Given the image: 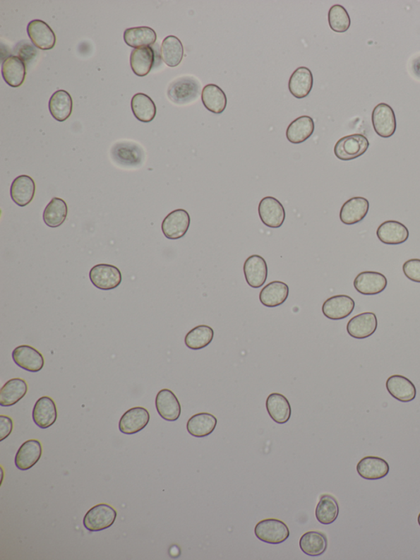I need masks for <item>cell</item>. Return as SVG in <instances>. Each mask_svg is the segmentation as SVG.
Returning a JSON list of instances; mask_svg holds the SVG:
<instances>
[{
  "label": "cell",
  "mask_w": 420,
  "mask_h": 560,
  "mask_svg": "<svg viewBox=\"0 0 420 560\" xmlns=\"http://www.w3.org/2000/svg\"><path fill=\"white\" fill-rule=\"evenodd\" d=\"M387 390L397 400L403 403L412 402L416 397V388L408 378L394 375L386 382Z\"/></svg>",
  "instance_id": "603a6c76"
},
{
  "label": "cell",
  "mask_w": 420,
  "mask_h": 560,
  "mask_svg": "<svg viewBox=\"0 0 420 560\" xmlns=\"http://www.w3.org/2000/svg\"><path fill=\"white\" fill-rule=\"evenodd\" d=\"M37 54V49L32 47L27 42L26 44L22 45L21 48H20V52H18L19 58L21 59L23 61H30L35 55Z\"/></svg>",
  "instance_id": "f6af8a7d"
},
{
  "label": "cell",
  "mask_w": 420,
  "mask_h": 560,
  "mask_svg": "<svg viewBox=\"0 0 420 560\" xmlns=\"http://www.w3.org/2000/svg\"><path fill=\"white\" fill-rule=\"evenodd\" d=\"M372 123L374 131L381 138H390L396 132V116L390 106L385 103L379 104L374 108Z\"/></svg>",
  "instance_id": "9c48e42d"
},
{
  "label": "cell",
  "mask_w": 420,
  "mask_h": 560,
  "mask_svg": "<svg viewBox=\"0 0 420 560\" xmlns=\"http://www.w3.org/2000/svg\"><path fill=\"white\" fill-rule=\"evenodd\" d=\"M184 56V48L175 35H169L162 42L161 58L169 67L179 66Z\"/></svg>",
  "instance_id": "e575fe53"
},
{
  "label": "cell",
  "mask_w": 420,
  "mask_h": 560,
  "mask_svg": "<svg viewBox=\"0 0 420 560\" xmlns=\"http://www.w3.org/2000/svg\"><path fill=\"white\" fill-rule=\"evenodd\" d=\"M68 205L63 199L54 198L44 210L43 220L50 228H57L68 216Z\"/></svg>",
  "instance_id": "ab89813d"
},
{
  "label": "cell",
  "mask_w": 420,
  "mask_h": 560,
  "mask_svg": "<svg viewBox=\"0 0 420 560\" xmlns=\"http://www.w3.org/2000/svg\"><path fill=\"white\" fill-rule=\"evenodd\" d=\"M42 446L37 440L24 442L15 456V465L21 471H28L37 464L42 455Z\"/></svg>",
  "instance_id": "ffe728a7"
},
{
  "label": "cell",
  "mask_w": 420,
  "mask_h": 560,
  "mask_svg": "<svg viewBox=\"0 0 420 560\" xmlns=\"http://www.w3.org/2000/svg\"><path fill=\"white\" fill-rule=\"evenodd\" d=\"M259 215L262 223L272 229H278L284 223L286 212L277 199L266 196L260 201Z\"/></svg>",
  "instance_id": "ba28073f"
},
{
  "label": "cell",
  "mask_w": 420,
  "mask_h": 560,
  "mask_svg": "<svg viewBox=\"0 0 420 560\" xmlns=\"http://www.w3.org/2000/svg\"><path fill=\"white\" fill-rule=\"evenodd\" d=\"M155 53L150 47L135 49L131 54L130 64L133 73L138 77H145L153 68Z\"/></svg>",
  "instance_id": "d590c367"
},
{
  "label": "cell",
  "mask_w": 420,
  "mask_h": 560,
  "mask_svg": "<svg viewBox=\"0 0 420 560\" xmlns=\"http://www.w3.org/2000/svg\"><path fill=\"white\" fill-rule=\"evenodd\" d=\"M73 102L70 94L64 90H59L50 97L49 112L59 122L67 120L73 112Z\"/></svg>",
  "instance_id": "1f68e13d"
},
{
  "label": "cell",
  "mask_w": 420,
  "mask_h": 560,
  "mask_svg": "<svg viewBox=\"0 0 420 560\" xmlns=\"http://www.w3.org/2000/svg\"><path fill=\"white\" fill-rule=\"evenodd\" d=\"M369 141L362 134L346 136L334 146L336 157L343 161L355 160L366 153Z\"/></svg>",
  "instance_id": "3957f363"
},
{
  "label": "cell",
  "mask_w": 420,
  "mask_h": 560,
  "mask_svg": "<svg viewBox=\"0 0 420 560\" xmlns=\"http://www.w3.org/2000/svg\"><path fill=\"white\" fill-rule=\"evenodd\" d=\"M403 272L409 280L420 282V259H411L404 262Z\"/></svg>",
  "instance_id": "7bdbcfd3"
},
{
  "label": "cell",
  "mask_w": 420,
  "mask_h": 560,
  "mask_svg": "<svg viewBox=\"0 0 420 560\" xmlns=\"http://www.w3.org/2000/svg\"><path fill=\"white\" fill-rule=\"evenodd\" d=\"M117 511L107 504H99L85 513L83 525L90 532H100L112 527Z\"/></svg>",
  "instance_id": "7a4b0ae2"
},
{
  "label": "cell",
  "mask_w": 420,
  "mask_h": 560,
  "mask_svg": "<svg viewBox=\"0 0 420 560\" xmlns=\"http://www.w3.org/2000/svg\"><path fill=\"white\" fill-rule=\"evenodd\" d=\"M131 106L135 117L140 122L150 123L155 118L156 106L148 95L136 94L131 99Z\"/></svg>",
  "instance_id": "74e56055"
},
{
  "label": "cell",
  "mask_w": 420,
  "mask_h": 560,
  "mask_svg": "<svg viewBox=\"0 0 420 560\" xmlns=\"http://www.w3.org/2000/svg\"><path fill=\"white\" fill-rule=\"evenodd\" d=\"M377 236L384 244L399 245L407 241L409 230L401 222L388 220L378 227Z\"/></svg>",
  "instance_id": "7402d4cb"
},
{
  "label": "cell",
  "mask_w": 420,
  "mask_h": 560,
  "mask_svg": "<svg viewBox=\"0 0 420 560\" xmlns=\"http://www.w3.org/2000/svg\"><path fill=\"white\" fill-rule=\"evenodd\" d=\"M356 304L351 297L347 295H336L330 297L323 304L322 311L328 319L339 321L345 319L350 316Z\"/></svg>",
  "instance_id": "7c38bea8"
},
{
  "label": "cell",
  "mask_w": 420,
  "mask_h": 560,
  "mask_svg": "<svg viewBox=\"0 0 420 560\" xmlns=\"http://www.w3.org/2000/svg\"><path fill=\"white\" fill-rule=\"evenodd\" d=\"M201 100L205 107L212 113L220 114L226 109L227 95L219 85L215 84L205 85L202 90Z\"/></svg>",
  "instance_id": "d6a6232c"
},
{
  "label": "cell",
  "mask_w": 420,
  "mask_h": 560,
  "mask_svg": "<svg viewBox=\"0 0 420 560\" xmlns=\"http://www.w3.org/2000/svg\"><path fill=\"white\" fill-rule=\"evenodd\" d=\"M26 64L17 56H9L2 64L3 78L10 87L19 88L26 78Z\"/></svg>",
  "instance_id": "83f0119b"
},
{
  "label": "cell",
  "mask_w": 420,
  "mask_h": 560,
  "mask_svg": "<svg viewBox=\"0 0 420 560\" xmlns=\"http://www.w3.org/2000/svg\"><path fill=\"white\" fill-rule=\"evenodd\" d=\"M388 280L385 276L376 271H364L354 280L356 290L363 295H377L385 290Z\"/></svg>",
  "instance_id": "8fae6325"
},
{
  "label": "cell",
  "mask_w": 420,
  "mask_h": 560,
  "mask_svg": "<svg viewBox=\"0 0 420 560\" xmlns=\"http://www.w3.org/2000/svg\"><path fill=\"white\" fill-rule=\"evenodd\" d=\"M315 132V122L310 116H301L288 126L287 138L293 144L305 143Z\"/></svg>",
  "instance_id": "f1b7e54d"
},
{
  "label": "cell",
  "mask_w": 420,
  "mask_h": 560,
  "mask_svg": "<svg viewBox=\"0 0 420 560\" xmlns=\"http://www.w3.org/2000/svg\"><path fill=\"white\" fill-rule=\"evenodd\" d=\"M13 362L30 372H39L44 365V357L38 350L29 345H21L13 351Z\"/></svg>",
  "instance_id": "4fadbf2b"
},
{
  "label": "cell",
  "mask_w": 420,
  "mask_h": 560,
  "mask_svg": "<svg viewBox=\"0 0 420 560\" xmlns=\"http://www.w3.org/2000/svg\"><path fill=\"white\" fill-rule=\"evenodd\" d=\"M150 419V413L145 407L131 408L121 416L119 425V431L125 435H134L143 431L148 425Z\"/></svg>",
  "instance_id": "30bf717a"
},
{
  "label": "cell",
  "mask_w": 420,
  "mask_h": 560,
  "mask_svg": "<svg viewBox=\"0 0 420 560\" xmlns=\"http://www.w3.org/2000/svg\"><path fill=\"white\" fill-rule=\"evenodd\" d=\"M28 33L35 47L52 49L56 44V35L49 25L42 20H33L28 26Z\"/></svg>",
  "instance_id": "2e32d148"
},
{
  "label": "cell",
  "mask_w": 420,
  "mask_h": 560,
  "mask_svg": "<svg viewBox=\"0 0 420 560\" xmlns=\"http://www.w3.org/2000/svg\"><path fill=\"white\" fill-rule=\"evenodd\" d=\"M339 514V504L335 497L331 494H323L317 504L316 516L318 523L330 525L337 520Z\"/></svg>",
  "instance_id": "f35d334b"
},
{
  "label": "cell",
  "mask_w": 420,
  "mask_h": 560,
  "mask_svg": "<svg viewBox=\"0 0 420 560\" xmlns=\"http://www.w3.org/2000/svg\"><path fill=\"white\" fill-rule=\"evenodd\" d=\"M289 295V287L285 282L272 281L263 287L260 294V300L267 307H276L287 301Z\"/></svg>",
  "instance_id": "f546056e"
},
{
  "label": "cell",
  "mask_w": 420,
  "mask_h": 560,
  "mask_svg": "<svg viewBox=\"0 0 420 560\" xmlns=\"http://www.w3.org/2000/svg\"><path fill=\"white\" fill-rule=\"evenodd\" d=\"M111 153L116 163L126 167H138L143 164L145 157L143 149L131 141L116 143Z\"/></svg>",
  "instance_id": "5b68a950"
},
{
  "label": "cell",
  "mask_w": 420,
  "mask_h": 560,
  "mask_svg": "<svg viewBox=\"0 0 420 560\" xmlns=\"http://www.w3.org/2000/svg\"><path fill=\"white\" fill-rule=\"evenodd\" d=\"M418 523L419 525L420 526V513L419 514V517H418Z\"/></svg>",
  "instance_id": "7dc6e473"
},
{
  "label": "cell",
  "mask_w": 420,
  "mask_h": 560,
  "mask_svg": "<svg viewBox=\"0 0 420 560\" xmlns=\"http://www.w3.org/2000/svg\"><path fill=\"white\" fill-rule=\"evenodd\" d=\"M215 331L208 326H198L187 333L185 344L188 349L200 350L209 346L214 339Z\"/></svg>",
  "instance_id": "60d3db41"
},
{
  "label": "cell",
  "mask_w": 420,
  "mask_h": 560,
  "mask_svg": "<svg viewBox=\"0 0 420 560\" xmlns=\"http://www.w3.org/2000/svg\"><path fill=\"white\" fill-rule=\"evenodd\" d=\"M33 421L37 427L47 429L57 421V407L52 398L44 396L35 403L32 411Z\"/></svg>",
  "instance_id": "ac0fdd59"
},
{
  "label": "cell",
  "mask_w": 420,
  "mask_h": 560,
  "mask_svg": "<svg viewBox=\"0 0 420 560\" xmlns=\"http://www.w3.org/2000/svg\"><path fill=\"white\" fill-rule=\"evenodd\" d=\"M28 391V383L21 378L8 381L0 390V405L11 407L16 405L27 395Z\"/></svg>",
  "instance_id": "484cf974"
},
{
  "label": "cell",
  "mask_w": 420,
  "mask_h": 560,
  "mask_svg": "<svg viewBox=\"0 0 420 560\" xmlns=\"http://www.w3.org/2000/svg\"><path fill=\"white\" fill-rule=\"evenodd\" d=\"M377 328L376 315L373 312H364L349 321L347 330L350 336L357 340H364L373 335Z\"/></svg>",
  "instance_id": "5bb4252c"
},
{
  "label": "cell",
  "mask_w": 420,
  "mask_h": 560,
  "mask_svg": "<svg viewBox=\"0 0 420 560\" xmlns=\"http://www.w3.org/2000/svg\"><path fill=\"white\" fill-rule=\"evenodd\" d=\"M255 534L261 542L277 544L284 542L290 536L289 528L278 519H264L256 524Z\"/></svg>",
  "instance_id": "277c9868"
},
{
  "label": "cell",
  "mask_w": 420,
  "mask_h": 560,
  "mask_svg": "<svg viewBox=\"0 0 420 560\" xmlns=\"http://www.w3.org/2000/svg\"><path fill=\"white\" fill-rule=\"evenodd\" d=\"M217 418L208 412H200L192 416L186 424L187 431L192 436L204 438L214 432L217 427Z\"/></svg>",
  "instance_id": "4dcf8cb0"
},
{
  "label": "cell",
  "mask_w": 420,
  "mask_h": 560,
  "mask_svg": "<svg viewBox=\"0 0 420 560\" xmlns=\"http://www.w3.org/2000/svg\"><path fill=\"white\" fill-rule=\"evenodd\" d=\"M201 85L193 77H181L169 85L168 97L176 105H187L198 98Z\"/></svg>",
  "instance_id": "6da1fadb"
},
{
  "label": "cell",
  "mask_w": 420,
  "mask_h": 560,
  "mask_svg": "<svg viewBox=\"0 0 420 560\" xmlns=\"http://www.w3.org/2000/svg\"><path fill=\"white\" fill-rule=\"evenodd\" d=\"M35 193V181L28 175L18 176L14 179L10 189L13 201L22 208L32 203Z\"/></svg>",
  "instance_id": "cb8c5ba5"
},
{
  "label": "cell",
  "mask_w": 420,
  "mask_h": 560,
  "mask_svg": "<svg viewBox=\"0 0 420 560\" xmlns=\"http://www.w3.org/2000/svg\"><path fill=\"white\" fill-rule=\"evenodd\" d=\"M191 218L184 209L172 211L162 223V231L167 239L176 240L184 238L189 230Z\"/></svg>",
  "instance_id": "52a82bcc"
},
{
  "label": "cell",
  "mask_w": 420,
  "mask_h": 560,
  "mask_svg": "<svg viewBox=\"0 0 420 560\" xmlns=\"http://www.w3.org/2000/svg\"><path fill=\"white\" fill-rule=\"evenodd\" d=\"M413 70L417 77L420 78V56L414 60Z\"/></svg>",
  "instance_id": "bcb514c9"
},
{
  "label": "cell",
  "mask_w": 420,
  "mask_h": 560,
  "mask_svg": "<svg viewBox=\"0 0 420 560\" xmlns=\"http://www.w3.org/2000/svg\"><path fill=\"white\" fill-rule=\"evenodd\" d=\"M357 472L366 480H380L388 476L390 467L383 458L376 456H367L358 463Z\"/></svg>",
  "instance_id": "d6986e66"
},
{
  "label": "cell",
  "mask_w": 420,
  "mask_h": 560,
  "mask_svg": "<svg viewBox=\"0 0 420 560\" xmlns=\"http://www.w3.org/2000/svg\"><path fill=\"white\" fill-rule=\"evenodd\" d=\"M328 23L335 32H346L351 27V18L347 9L340 4H335L328 12Z\"/></svg>",
  "instance_id": "b9f144b4"
},
{
  "label": "cell",
  "mask_w": 420,
  "mask_h": 560,
  "mask_svg": "<svg viewBox=\"0 0 420 560\" xmlns=\"http://www.w3.org/2000/svg\"><path fill=\"white\" fill-rule=\"evenodd\" d=\"M368 201L361 196L352 198L342 206L340 220L344 225H353L360 223L368 214Z\"/></svg>",
  "instance_id": "44dd1931"
},
{
  "label": "cell",
  "mask_w": 420,
  "mask_h": 560,
  "mask_svg": "<svg viewBox=\"0 0 420 560\" xmlns=\"http://www.w3.org/2000/svg\"><path fill=\"white\" fill-rule=\"evenodd\" d=\"M157 412L163 419L168 422L179 420L181 407L178 398L168 388L161 390L155 398Z\"/></svg>",
  "instance_id": "9a60e30c"
},
{
  "label": "cell",
  "mask_w": 420,
  "mask_h": 560,
  "mask_svg": "<svg viewBox=\"0 0 420 560\" xmlns=\"http://www.w3.org/2000/svg\"><path fill=\"white\" fill-rule=\"evenodd\" d=\"M124 38L128 47L140 49L154 44L157 35L154 29L148 27L133 28L126 30Z\"/></svg>",
  "instance_id": "8d00e7d4"
},
{
  "label": "cell",
  "mask_w": 420,
  "mask_h": 560,
  "mask_svg": "<svg viewBox=\"0 0 420 560\" xmlns=\"http://www.w3.org/2000/svg\"><path fill=\"white\" fill-rule=\"evenodd\" d=\"M90 280L99 290H112L121 285V274L114 266L99 264L90 270Z\"/></svg>",
  "instance_id": "8992f818"
},
{
  "label": "cell",
  "mask_w": 420,
  "mask_h": 560,
  "mask_svg": "<svg viewBox=\"0 0 420 560\" xmlns=\"http://www.w3.org/2000/svg\"><path fill=\"white\" fill-rule=\"evenodd\" d=\"M328 538L325 533L318 531L308 532L300 540V548L308 556H320L328 549Z\"/></svg>",
  "instance_id": "836d02e7"
},
{
  "label": "cell",
  "mask_w": 420,
  "mask_h": 560,
  "mask_svg": "<svg viewBox=\"0 0 420 560\" xmlns=\"http://www.w3.org/2000/svg\"><path fill=\"white\" fill-rule=\"evenodd\" d=\"M266 410L273 421L285 424L290 420L292 407L287 398L280 393H272L267 398Z\"/></svg>",
  "instance_id": "4316f807"
},
{
  "label": "cell",
  "mask_w": 420,
  "mask_h": 560,
  "mask_svg": "<svg viewBox=\"0 0 420 560\" xmlns=\"http://www.w3.org/2000/svg\"><path fill=\"white\" fill-rule=\"evenodd\" d=\"M313 85L312 72L306 67H300L291 76L288 88L291 94L297 99H303L311 93Z\"/></svg>",
  "instance_id": "d4e9b609"
},
{
  "label": "cell",
  "mask_w": 420,
  "mask_h": 560,
  "mask_svg": "<svg viewBox=\"0 0 420 560\" xmlns=\"http://www.w3.org/2000/svg\"><path fill=\"white\" fill-rule=\"evenodd\" d=\"M13 422L12 418L8 416H0V441H3L8 438L13 431Z\"/></svg>",
  "instance_id": "ee69618b"
},
{
  "label": "cell",
  "mask_w": 420,
  "mask_h": 560,
  "mask_svg": "<svg viewBox=\"0 0 420 560\" xmlns=\"http://www.w3.org/2000/svg\"><path fill=\"white\" fill-rule=\"evenodd\" d=\"M243 270L247 284L253 289H259L265 284L268 278V266L262 256L252 255L248 257Z\"/></svg>",
  "instance_id": "e0dca14e"
}]
</instances>
